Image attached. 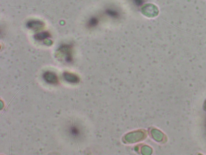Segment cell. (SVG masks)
<instances>
[{
	"instance_id": "1",
	"label": "cell",
	"mask_w": 206,
	"mask_h": 155,
	"mask_svg": "<svg viewBox=\"0 0 206 155\" xmlns=\"http://www.w3.org/2000/svg\"><path fill=\"white\" fill-rule=\"evenodd\" d=\"M73 45L71 44H64L59 47L58 52L64 55L66 62L71 63L73 60Z\"/></svg>"
},
{
	"instance_id": "2",
	"label": "cell",
	"mask_w": 206,
	"mask_h": 155,
	"mask_svg": "<svg viewBox=\"0 0 206 155\" xmlns=\"http://www.w3.org/2000/svg\"><path fill=\"white\" fill-rule=\"evenodd\" d=\"M45 26V23L44 22L38 20H30L26 23L27 28L35 31L41 30Z\"/></svg>"
},
{
	"instance_id": "3",
	"label": "cell",
	"mask_w": 206,
	"mask_h": 155,
	"mask_svg": "<svg viewBox=\"0 0 206 155\" xmlns=\"http://www.w3.org/2000/svg\"><path fill=\"white\" fill-rule=\"evenodd\" d=\"M43 77L45 81L49 84H56L59 81L57 75L53 72L50 71L45 72L43 74Z\"/></svg>"
},
{
	"instance_id": "4",
	"label": "cell",
	"mask_w": 206,
	"mask_h": 155,
	"mask_svg": "<svg viewBox=\"0 0 206 155\" xmlns=\"http://www.w3.org/2000/svg\"><path fill=\"white\" fill-rule=\"evenodd\" d=\"M63 77L66 81L71 83L77 82L79 80L76 75L67 72L64 73Z\"/></svg>"
},
{
	"instance_id": "5",
	"label": "cell",
	"mask_w": 206,
	"mask_h": 155,
	"mask_svg": "<svg viewBox=\"0 0 206 155\" xmlns=\"http://www.w3.org/2000/svg\"><path fill=\"white\" fill-rule=\"evenodd\" d=\"M51 37V34L48 31L42 32L37 33L34 36L35 39L38 41H44Z\"/></svg>"
},
{
	"instance_id": "6",
	"label": "cell",
	"mask_w": 206,
	"mask_h": 155,
	"mask_svg": "<svg viewBox=\"0 0 206 155\" xmlns=\"http://www.w3.org/2000/svg\"><path fill=\"white\" fill-rule=\"evenodd\" d=\"M70 135L73 138H77L80 135V130L78 127L76 125H72L69 129Z\"/></svg>"
},
{
	"instance_id": "7",
	"label": "cell",
	"mask_w": 206,
	"mask_h": 155,
	"mask_svg": "<svg viewBox=\"0 0 206 155\" xmlns=\"http://www.w3.org/2000/svg\"><path fill=\"white\" fill-rule=\"evenodd\" d=\"M99 22V19L96 17H93L88 20L87 26L90 28H93L98 25Z\"/></svg>"
}]
</instances>
